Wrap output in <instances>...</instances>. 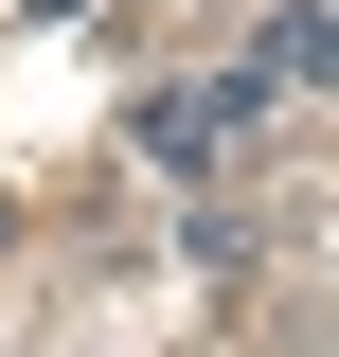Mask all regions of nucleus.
I'll return each mask as SVG.
<instances>
[{"label": "nucleus", "mask_w": 339, "mask_h": 357, "mask_svg": "<svg viewBox=\"0 0 339 357\" xmlns=\"http://www.w3.org/2000/svg\"><path fill=\"white\" fill-rule=\"evenodd\" d=\"M250 89H339V18L303 0V18H268V54H250Z\"/></svg>", "instance_id": "nucleus-1"}, {"label": "nucleus", "mask_w": 339, "mask_h": 357, "mask_svg": "<svg viewBox=\"0 0 339 357\" xmlns=\"http://www.w3.org/2000/svg\"><path fill=\"white\" fill-rule=\"evenodd\" d=\"M232 107H250V89H179L143 143H161V161H232Z\"/></svg>", "instance_id": "nucleus-2"}]
</instances>
